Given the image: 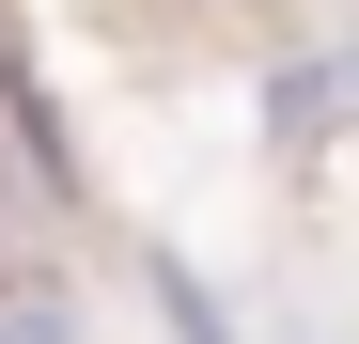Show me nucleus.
<instances>
[{
    "label": "nucleus",
    "instance_id": "nucleus-1",
    "mask_svg": "<svg viewBox=\"0 0 359 344\" xmlns=\"http://www.w3.org/2000/svg\"><path fill=\"white\" fill-rule=\"evenodd\" d=\"M16 344H63V329H47V313H16Z\"/></svg>",
    "mask_w": 359,
    "mask_h": 344
}]
</instances>
